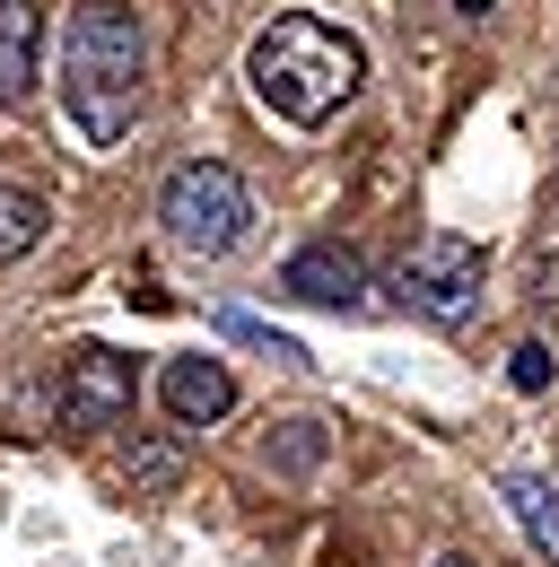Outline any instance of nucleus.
<instances>
[{
  "label": "nucleus",
  "mask_w": 559,
  "mask_h": 567,
  "mask_svg": "<svg viewBox=\"0 0 559 567\" xmlns=\"http://www.w3.org/2000/svg\"><path fill=\"white\" fill-rule=\"evenodd\" d=\"M149 87V35L123 0H79L62 27V114L88 148H114L140 123Z\"/></svg>",
  "instance_id": "nucleus-1"
},
{
  "label": "nucleus",
  "mask_w": 559,
  "mask_h": 567,
  "mask_svg": "<svg viewBox=\"0 0 559 567\" xmlns=\"http://www.w3.org/2000/svg\"><path fill=\"white\" fill-rule=\"evenodd\" d=\"M358 79H367L358 35L324 27V18H272V27L254 35V53H245V87H254V105L280 114V123H297V132L333 123L349 96H358Z\"/></svg>",
  "instance_id": "nucleus-2"
},
{
  "label": "nucleus",
  "mask_w": 559,
  "mask_h": 567,
  "mask_svg": "<svg viewBox=\"0 0 559 567\" xmlns=\"http://www.w3.org/2000/svg\"><path fill=\"white\" fill-rule=\"evenodd\" d=\"M157 227H166L175 254L218 262V254H236V245L254 236V193H245L236 166H218V157H184V166L157 184Z\"/></svg>",
  "instance_id": "nucleus-3"
},
{
  "label": "nucleus",
  "mask_w": 559,
  "mask_h": 567,
  "mask_svg": "<svg viewBox=\"0 0 559 567\" xmlns=\"http://www.w3.org/2000/svg\"><path fill=\"white\" fill-rule=\"evenodd\" d=\"M481 280H489L481 245H472V236H455V227H428L411 254H403V306L428 315V323H446V332H455V323H472Z\"/></svg>",
  "instance_id": "nucleus-4"
},
{
  "label": "nucleus",
  "mask_w": 559,
  "mask_h": 567,
  "mask_svg": "<svg viewBox=\"0 0 559 567\" xmlns=\"http://www.w3.org/2000/svg\"><path fill=\"white\" fill-rule=\"evenodd\" d=\"M132 393H140L132 358L88 341V350H70V367H62V427L70 436H105V427L132 420Z\"/></svg>",
  "instance_id": "nucleus-5"
},
{
  "label": "nucleus",
  "mask_w": 559,
  "mask_h": 567,
  "mask_svg": "<svg viewBox=\"0 0 559 567\" xmlns=\"http://www.w3.org/2000/svg\"><path fill=\"white\" fill-rule=\"evenodd\" d=\"M280 288L288 297H306V306H333V315H358L367 306V262L349 254V245H297L288 254V271H280Z\"/></svg>",
  "instance_id": "nucleus-6"
},
{
  "label": "nucleus",
  "mask_w": 559,
  "mask_h": 567,
  "mask_svg": "<svg viewBox=\"0 0 559 567\" xmlns=\"http://www.w3.org/2000/svg\"><path fill=\"white\" fill-rule=\"evenodd\" d=\"M157 402H166V420L175 427H210L236 411V375L218 367V358H166V375H157Z\"/></svg>",
  "instance_id": "nucleus-7"
},
{
  "label": "nucleus",
  "mask_w": 559,
  "mask_h": 567,
  "mask_svg": "<svg viewBox=\"0 0 559 567\" xmlns=\"http://www.w3.org/2000/svg\"><path fill=\"white\" fill-rule=\"evenodd\" d=\"M44 71V9L35 0H0V105H27Z\"/></svg>",
  "instance_id": "nucleus-8"
},
{
  "label": "nucleus",
  "mask_w": 559,
  "mask_h": 567,
  "mask_svg": "<svg viewBox=\"0 0 559 567\" xmlns=\"http://www.w3.org/2000/svg\"><path fill=\"white\" fill-rule=\"evenodd\" d=\"M498 497H507V515L533 533V550L559 567V489L542 481V472H507V481H498Z\"/></svg>",
  "instance_id": "nucleus-9"
},
{
  "label": "nucleus",
  "mask_w": 559,
  "mask_h": 567,
  "mask_svg": "<svg viewBox=\"0 0 559 567\" xmlns=\"http://www.w3.org/2000/svg\"><path fill=\"white\" fill-rule=\"evenodd\" d=\"M44 227H53V202H44L35 184H0V262L35 254V245H44Z\"/></svg>",
  "instance_id": "nucleus-10"
},
{
  "label": "nucleus",
  "mask_w": 559,
  "mask_h": 567,
  "mask_svg": "<svg viewBox=\"0 0 559 567\" xmlns=\"http://www.w3.org/2000/svg\"><path fill=\"white\" fill-rule=\"evenodd\" d=\"M551 375H559L551 341H516V350H507V384H516V393H551Z\"/></svg>",
  "instance_id": "nucleus-11"
},
{
  "label": "nucleus",
  "mask_w": 559,
  "mask_h": 567,
  "mask_svg": "<svg viewBox=\"0 0 559 567\" xmlns=\"http://www.w3.org/2000/svg\"><path fill=\"white\" fill-rule=\"evenodd\" d=\"M218 332H227V341H254V350H272V358H288V367H306V350H297L288 332H272V323H254V315H236V306L218 315Z\"/></svg>",
  "instance_id": "nucleus-12"
},
{
  "label": "nucleus",
  "mask_w": 559,
  "mask_h": 567,
  "mask_svg": "<svg viewBox=\"0 0 559 567\" xmlns=\"http://www.w3.org/2000/svg\"><path fill=\"white\" fill-rule=\"evenodd\" d=\"M132 481L140 489H166V481H175V445H149V454L132 463Z\"/></svg>",
  "instance_id": "nucleus-13"
},
{
  "label": "nucleus",
  "mask_w": 559,
  "mask_h": 567,
  "mask_svg": "<svg viewBox=\"0 0 559 567\" xmlns=\"http://www.w3.org/2000/svg\"><path fill=\"white\" fill-rule=\"evenodd\" d=\"M542 306H559V245L542 254Z\"/></svg>",
  "instance_id": "nucleus-14"
},
{
  "label": "nucleus",
  "mask_w": 559,
  "mask_h": 567,
  "mask_svg": "<svg viewBox=\"0 0 559 567\" xmlns=\"http://www.w3.org/2000/svg\"><path fill=\"white\" fill-rule=\"evenodd\" d=\"M437 567H481V559H437Z\"/></svg>",
  "instance_id": "nucleus-15"
},
{
  "label": "nucleus",
  "mask_w": 559,
  "mask_h": 567,
  "mask_svg": "<svg viewBox=\"0 0 559 567\" xmlns=\"http://www.w3.org/2000/svg\"><path fill=\"white\" fill-rule=\"evenodd\" d=\"M464 9H472V18H481V9H489V0H464Z\"/></svg>",
  "instance_id": "nucleus-16"
}]
</instances>
